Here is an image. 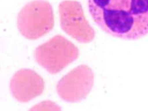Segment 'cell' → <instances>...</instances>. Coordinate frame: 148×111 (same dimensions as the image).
Segmentation results:
<instances>
[{
  "mask_svg": "<svg viewBox=\"0 0 148 111\" xmlns=\"http://www.w3.org/2000/svg\"><path fill=\"white\" fill-rule=\"evenodd\" d=\"M89 12L101 30L128 41L148 34V0H88Z\"/></svg>",
  "mask_w": 148,
  "mask_h": 111,
  "instance_id": "obj_1",
  "label": "cell"
},
{
  "mask_svg": "<svg viewBox=\"0 0 148 111\" xmlns=\"http://www.w3.org/2000/svg\"><path fill=\"white\" fill-rule=\"evenodd\" d=\"M54 25L53 7L45 0H34L27 3L17 18L18 31L29 40L43 37L53 29Z\"/></svg>",
  "mask_w": 148,
  "mask_h": 111,
  "instance_id": "obj_2",
  "label": "cell"
},
{
  "mask_svg": "<svg viewBox=\"0 0 148 111\" xmlns=\"http://www.w3.org/2000/svg\"><path fill=\"white\" fill-rule=\"evenodd\" d=\"M79 51L75 45L61 35H56L35 49L36 62L49 73L55 75L76 60Z\"/></svg>",
  "mask_w": 148,
  "mask_h": 111,
  "instance_id": "obj_3",
  "label": "cell"
},
{
  "mask_svg": "<svg viewBox=\"0 0 148 111\" xmlns=\"http://www.w3.org/2000/svg\"><path fill=\"white\" fill-rule=\"evenodd\" d=\"M91 70L84 65L70 71L58 82L57 90L59 96L64 101L75 102L85 98L93 84Z\"/></svg>",
  "mask_w": 148,
  "mask_h": 111,
  "instance_id": "obj_4",
  "label": "cell"
},
{
  "mask_svg": "<svg viewBox=\"0 0 148 111\" xmlns=\"http://www.w3.org/2000/svg\"><path fill=\"white\" fill-rule=\"evenodd\" d=\"M60 26L63 31L79 42L87 43L94 37V31L83 16L80 5L70 1L58 5Z\"/></svg>",
  "mask_w": 148,
  "mask_h": 111,
  "instance_id": "obj_5",
  "label": "cell"
},
{
  "mask_svg": "<svg viewBox=\"0 0 148 111\" xmlns=\"http://www.w3.org/2000/svg\"><path fill=\"white\" fill-rule=\"evenodd\" d=\"M44 88L43 79L30 69H22L16 71L10 82L12 96L21 103H27L39 96Z\"/></svg>",
  "mask_w": 148,
  "mask_h": 111,
  "instance_id": "obj_6",
  "label": "cell"
},
{
  "mask_svg": "<svg viewBox=\"0 0 148 111\" xmlns=\"http://www.w3.org/2000/svg\"><path fill=\"white\" fill-rule=\"evenodd\" d=\"M60 108L57 104L51 101L42 102L31 109L32 111H46V110H60Z\"/></svg>",
  "mask_w": 148,
  "mask_h": 111,
  "instance_id": "obj_7",
  "label": "cell"
}]
</instances>
